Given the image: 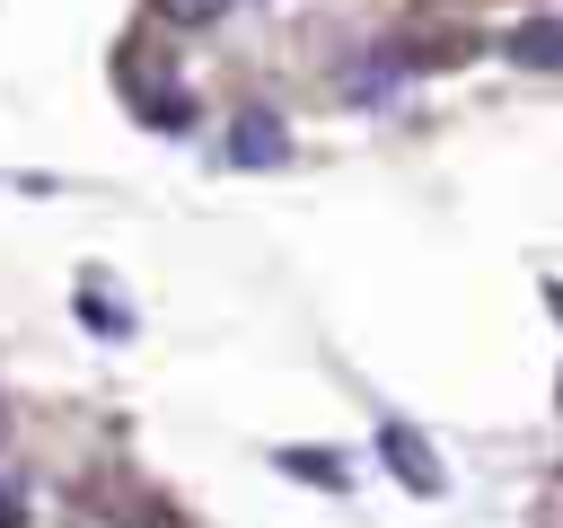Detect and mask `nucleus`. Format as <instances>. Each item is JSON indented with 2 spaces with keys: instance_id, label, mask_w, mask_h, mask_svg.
<instances>
[{
  "instance_id": "7",
  "label": "nucleus",
  "mask_w": 563,
  "mask_h": 528,
  "mask_svg": "<svg viewBox=\"0 0 563 528\" xmlns=\"http://www.w3.org/2000/svg\"><path fill=\"white\" fill-rule=\"evenodd\" d=\"M220 9H229V0H158V18H167V26H211Z\"/></svg>"
},
{
  "instance_id": "3",
  "label": "nucleus",
  "mask_w": 563,
  "mask_h": 528,
  "mask_svg": "<svg viewBox=\"0 0 563 528\" xmlns=\"http://www.w3.org/2000/svg\"><path fill=\"white\" fill-rule=\"evenodd\" d=\"M114 79H123V70H114ZM123 88H132V106H141L150 132H194V97H185V88H150V79H123Z\"/></svg>"
},
{
  "instance_id": "1",
  "label": "nucleus",
  "mask_w": 563,
  "mask_h": 528,
  "mask_svg": "<svg viewBox=\"0 0 563 528\" xmlns=\"http://www.w3.org/2000/svg\"><path fill=\"white\" fill-rule=\"evenodd\" d=\"M378 458L396 466V484H405V493H422V502H431V493H449V475H440V449H431V440H422L405 414H387V422H378Z\"/></svg>"
},
{
  "instance_id": "2",
  "label": "nucleus",
  "mask_w": 563,
  "mask_h": 528,
  "mask_svg": "<svg viewBox=\"0 0 563 528\" xmlns=\"http://www.w3.org/2000/svg\"><path fill=\"white\" fill-rule=\"evenodd\" d=\"M229 158H238V167H290V132H282V114L246 106V114L229 123Z\"/></svg>"
},
{
  "instance_id": "5",
  "label": "nucleus",
  "mask_w": 563,
  "mask_h": 528,
  "mask_svg": "<svg viewBox=\"0 0 563 528\" xmlns=\"http://www.w3.org/2000/svg\"><path fill=\"white\" fill-rule=\"evenodd\" d=\"M273 466H282V475H299V484H317V493H343V484H352V466H343L334 449H282Z\"/></svg>"
},
{
  "instance_id": "6",
  "label": "nucleus",
  "mask_w": 563,
  "mask_h": 528,
  "mask_svg": "<svg viewBox=\"0 0 563 528\" xmlns=\"http://www.w3.org/2000/svg\"><path fill=\"white\" fill-rule=\"evenodd\" d=\"M510 53L537 62V70H563V18H528V26L510 35Z\"/></svg>"
},
{
  "instance_id": "4",
  "label": "nucleus",
  "mask_w": 563,
  "mask_h": 528,
  "mask_svg": "<svg viewBox=\"0 0 563 528\" xmlns=\"http://www.w3.org/2000/svg\"><path fill=\"white\" fill-rule=\"evenodd\" d=\"M70 308H79V326H97V334H114V343L132 334V308H123V299H114V290H106L97 273H79V290H70Z\"/></svg>"
},
{
  "instance_id": "9",
  "label": "nucleus",
  "mask_w": 563,
  "mask_h": 528,
  "mask_svg": "<svg viewBox=\"0 0 563 528\" xmlns=\"http://www.w3.org/2000/svg\"><path fill=\"white\" fill-rule=\"evenodd\" d=\"M0 484H9V475H0Z\"/></svg>"
},
{
  "instance_id": "8",
  "label": "nucleus",
  "mask_w": 563,
  "mask_h": 528,
  "mask_svg": "<svg viewBox=\"0 0 563 528\" xmlns=\"http://www.w3.org/2000/svg\"><path fill=\"white\" fill-rule=\"evenodd\" d=\"M18 519H26V502H18V493H0V528H18Z\"/></svg>"
}]
</instances>
